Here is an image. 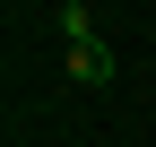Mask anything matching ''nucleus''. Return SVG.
Listing matches in <instances>:
<instances>
[{
    "instance_id": "f257e3e1",
    "label": "nucleus",
    "mask_w": 156,
    "mask_h": 147,
    "mask_svg": "<svg viewBox=\"0 0 156 147\" xmlns=\"http://www.w3.org/2000/svg\"><path fill=\"white\" fill-rule=\"evenodd\" d=\"M61 78H69V87H113V43H104V35L61 43Z\"/></svg>"
},
{
    "instance_id": "f03ea898",
    "label": "nucleus",
    "mask_w": 156,
    "mask_h": 147,
    "mask_svg": "<svg viewBox=\"0 0 156 147\" xmlns=\"http://www.w3.org/2000/svg\"><path fill=\"white\" fill-rule=\"evenodd\" d=\"M78 35H95V17H87V0H69V9H61V43H78Z\"/></svg>"
},
{
    "instance_id": "7ed1b4c3",
    "label": "nucleus",
    "mask_w": 156,
    "mask_h": 147,
    "mask_svg": "<svg viewBox=\"0 0 156 147\" xmlns=\"http://www.w3.org/2000/svg\"><path fill=\"white\" fill-rule=\"evenodd\" d=\"M147 26H156V17H147Z\"/></svg>"
}]
</instances>
